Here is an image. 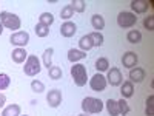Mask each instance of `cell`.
<instances>
[{
  "label": "cell",
  "instance_id": "29",
  "mask_svg": "<svg viewBox=\"0 0 154 116\" xmlns=\"http://www.w3.org/2000/svg\"><path fill=\"white\" fill-rule=\"evenodd\" d=\"M34 31H35L37 37H42L43 39V37H46L49 34V27H45V25H42V23H37Z\"/></svg>",
  "mask_w": 154,
  "mask_h": 116
},
{
  "label": "cell",
  "instance_id": "16",
  "mask_svg": "<svg viewBox=\"0 0 154 116\" xmlns=\"http://www.w3.org/2000/svg\"><path fill=\"white\" fill-rule=\"evenodd\" d=\"M148 3L143 2V0H133L131 2V9L134 11L133 14H143V12L148 11Z\"/></svg>",
  "mask_w": 154,
  "mask_h": 116
},
{
  "label": "cell",
  "instance_id": "10",
  "mask_svg": "<svg viewBox=\"0 0 154 116\" xmlns=\"http://www.w3.org/2000/svg\"><path fill=\"white\" fill-rule=\"evenodd\" d=\"M137 62H139V56L134 53V51H126V53L122 56V63L125 68H134L137 67Z\"/></svg>",
  "mask_w": 154,
  "mask_h": 116
},
{
  "label": "cell",
  "instance_id": "31",
  "mask_svg": "<svg viewBox=\"0 0 154 116\" xmlns=\"http://www.w3.org/2000/svg\"><path fill=\"white\" fill-rule=\"evenodd\" d=\"M117 104H119V113L122 114V116H126L128 113H130V105H128V102H126V99H119L117 101Z\"/></svg>",
  "mask_w": 154,
  "mask_h": 116
},
{
  "label": "cell",
  "instance_id": "1",
  "mask_svg": "<svg viewBox=\"0 0 154 116\" xmlns=\"http://www.w3.org/2000/svg\"><path fill=\"white\" fill-rule=\"evenodd\" d=\"M0 23L3 25V28H8L11 31H19L22 27V20L17 14H12L8 11H2L0 12Z\"/></svg>",
  "mask_w": 154,
  "mask_h": 116
},
{
  "label": "cell",
  "instance_id": "7",
  "mask_svg": "<svg viewBox=\"0 0 154 116\" xmlns=\"http://www.w3.org/2000/svg\"><path fill=\"white\" fill-rule=\"evenodd\" d=\"M105 77H106V82H108L111 87H119V85H122V82H123L122 71H120V68H117V67L108 68V73H106Z\"/></svg>",
  "mask_w": 154,
  "mask_h": 116
},
{
  "label": "cell",
  "instance_id": "33",
  "mask_svg": "<svg viewBox=\"0 0 154 116\" xmlns=\"http://www.w3.org/2000/svg\"><path fill=\"white\" fill-rule=\"evenodd\" d=\"M31 90H32L34 93H42V92H45V84L40 82L38 79H34L31 82Z\"/></svg>",
  "mask_w": 154,
  "mask_h": 116
},
{
  "label": "cell",
  "instance_id": "26",
  "mask_svg": "<svg viewBox=\"0 0 154 116\" xmlns=\"http://www.w3.org/2000/svg\"><path fill=\"white\" fill-rule=\"evenodd\" d=\"M38 23L45 25V27H51L54 23V16L51 12H42L40 17H38Z\"/></svg>",
  "mask_w": 154,
  "mask_h": 116
},
{
  "label": "cell",
  "instance_id": "23",
  "mask_svg": "<svg viewBox=\"0 0 154 116\" xmlns=\"http://www.w3.org/2000/svg\"><path fill=\"white\" fill-rule=\"evenodd\" d=\"M48 76H49V79H53V81H59L62 79V76H63V71L60 67H49L48 68Z\"/></svg>",
  "mask_w": 154,
  "mask_h": 116
},
{
  "label": "cell",
  "instance_id": "22",
  "mask_svg": "<svg viewBox=\"0 0 154 116\" xmlns=\"http://www.w3.org/2000/svg\"><path fill=\"white\" fill-rule=\"evenodd\" d=\"M89 39H91V42H93V47H102L103 45V34L102 33H97V31H93V33H89L88 34Z\"/></svg>",
  "mask_w": 154,
  "mask_h": 116
},
{
  "label": "cell",
  "instance_id": "30",
  "mask_svg": "<svg viewBox=\"0 0 154 116\" xmlns=\"http://www.w3.org/2000/svg\"><path fill=\"white\" fill-rule=\"evenodd\" d=\"M146 116H154V95H149L146 99V107H145Z\"/></svg>",
  "mask_w": 154,
  "mask_h": 116
},
{
  "label": "cell",
  "instance_id": "18",
  "mask_svg": "<svg viewBox=\"0 0 154 116\" xmlns=\"http://www.w3.org/2000/svg\"><path fill=\"white\" fill-rule=\"evenodd\" d=\"M91 25H93V28H94L97 33H100L102 30L105 28V19H103V16L94 14V16L91 17Z\"/></svg>",
  "mask_w": 154,
  "mask_h": 116
},
{
  "label": "cell",
  "instance_id": "14",
  "mask_svg": "<svg viewBox=\"0 0 154 116\" xmlns=\"http://www.w3.org/2000/svg\"><path fill=\"white\" fill-rule=\"evenodd\" d=\"M120 93H122V98H123V99L133 98V95H134V84L130 82V81L122 82V85H120Z\"/></svg>",
  "mask_w": 154,
  "mask_h": 116
},
{
  "label": "cell",
  "instance_id": "2",
  "mask_svg": "<svg viewBox=\"0 0 154 116\" xmlns=\"http://www.w3.org/2000/svg\"><path fill=\"white\" fill-rule=\"evenodd\" d=\"M71 77L77 87H85L88 82V71L83 63H72L71 67Z\"/></svg>",
  "mask_w": 154,
  "mask_h": 116
},
{
  "label": "cell",
  "instance_id": "11",
  "mask_svg": "<svg viewBox=\"0 0 154 116\" xmlns=\"http://www.w3.org/2000/svg\"><path fill=\"white\" fill-rule=\"evenodd\" d=\"M77 33V25L74 23V22H71V20H68V22H63L62 23V27H60V34L63 36V37H72L74 34Z\"/></svg>",
  "mask_w": 154,
  "mask_h": 116
},
{
  "label": "cell",
  "instance_id": "21",
  "mask_svg": "<svg viewBox=\"0 0 154 116\" xmlns=\"http://www.w3.org/2000/svg\"><path fill=\"white\" fill-rule=\"evenodd\" d=\"M53 54H54V48H46L45 51H43V57H42V60H43V65L46 67V68H49V67H53Z\"/></svg>",
  "mask_w": 154,
  "mask_h": 116
},
{
  "label": "cell",
  "instance_id": "19",
  "mask_svg": "<svg viewBox=\"0 0 154 116\" xmlns=\"http://www.w3.org/2000/svg\"><path fill=\"white\" fill-rule=\"evenodd\" d=\"M20 111L22 108L19 104H11L2 110V116H20Z\"/></svg>",
  "mask_w": 154,
  "mask_h": 116
},
{
  "label": "cell",
  "instance_id": "5",
  "mask_svg": "<svg viewBox=\"0 0 154 116\" xmlns=\"http://www.w3.org/2000/svg\"><path fill=\"white\" fill-rule=\"evenodd\" d=\"M136 23H137L136 14H133V12H130V11H122V12H119V16H117V25H119L120 28H123V30L133 28Z\"/></svg>",
  "mask_w": 154,
  "mask_h": 116
},
{
  "label": "cell",
  "instance_id": "20",
  "mask_svg": "<svg viewBox=\"0 0 154 116\" xmlns=\"http://www.w3.org/2000/svg\"><path fill=\"white\" fill-rule=\"evenodd\" d=\"M126 40L130 44H140L142 42V33L139 30H130L126 34Z\"/></svg>",
  "mask_w": 154,
  "mask_h": 116
},
{
  "label": "cell",
  "instance_id": "27",
  "mask_svg": "<svg viewBox=\"0 0 154 116\" xmlns=\"http://www.w3.org/2000/svg\"><path fill=\"white\" fill-rule=\"evenodd\" d=\"M72 16H74V9L71 8V5H65V6L62 8V11H60V17H62L63 20H66V22H68Z\"/></svg>",
  "mask_w": 154,
  "mask_h": 116
},
{
  "label": "cell",
  "instance_id": "17",
  "mask_svg": "<svg viewBox=\"0 0 154 116\" xmlns=\"http://www.w3.org/2000/svg\"><path fill=\"white\" fill-rule=\"evenodd\" d=\"M105 107H106V111H108L109 116H120L119 104H117V101H116V99H108L105 102Z\"/></svg>",
  "mask_w": 154,
  "mask_h": 116
},
{
  "label": "cell",
  "instance_id": "15",
  "mask_svg": "<svg viewBox=\"0 0 154 116\" xmlns=\"http://www.w3.org/2000/svg\"><path fill=\"white\" fill-rule=\"evenodd\" d=\"M85 57H86V53H85V51H82V50H75V48L68 50V60L72 62V63H77L79 60H82Z\"/></svg>",
  "mask_w": 154,
  "mask_h": 116
},
{
  "label": "cell",
  "instance_id": "35",
  "mask_svg": "<svg viewBox=\"0 0 154 116\" xmlns=\"http://www.w3.org/2000/svg\"><path fill=\"white\" fill-rule=\"evenodd\" d=\"M5 104H6V96L3 93H0V108H5Z\"/></svg>",
  "mask_w": 154,
  "mask_h": 116
},
{
  "label": "cell",
  "instance_id": "32",
  "mask_svg": "<svg viewBox=\"0 0 154 116\" xmlns=\"http://www.w3.org/2000/svg\"><path fill=\"white\" fill-rule=\"evenodd\" d=\"M11 84V77L6 74V73H0V92L6 90Z\"/></svg>",
  "mask_w": 154,
  "mask_h": 116
},
{
  "label": "cell",
  "instance_id": "13",
  "mask_svg": "<svg viewBox=\"0 0 154 116\" xmlns=\"http://www.w3.org/2000/svg\"><path fill=\"white\" fill-rule=\"evenodd\" d=\"M11 57H12V60H14L16 63H23L25 60H26V57H28V53H26L25 48H14L12 53H11Z\"/></svg>",
  "mask_w": 154,
  "mask_h": 116
},
{
  "label": "cell",
  "instance_id": "12",
  "mask_svg": "<svg viewBox=\"0 0 154 116\" xmlns=\"http://www.w3.org/2000/svg\"><path fill=\"white\" fill-rule=\"evenodd\" d=\"M145 70L140 68V67H134L130 70V82L133 84H140L143 79H145Z\"/></svg>",
  "mask_w": 154,
  "mask_h": 116
},
{
  "label": "cell",
  "instance_id": "37",
  "mask_svg": "<svg viewBox=\"0 0 154 116\" xmlns=\"http://www.w3.org/2000/svg\"><path fill=\"white\" fill-rule=\"evenodd\" d=\"M79 116H88V114H85V113H82V114H79Z\"/></svg>",
  "mask_w": 154,
  "mask_h": 116
},
{
  "label": "cell",
  "instance_id": "6",
  "mask_svg": "<svg viewBox=\"0 0 154 116\" xmlns=\"http://www.w3.org/2000/svg\"><path fill=\"white\" fill-rule=\"evenodd\" d=\"M9 42L17 48H25L29 44V34L26 31H16V33L11 34Z\"/></svg>",
  "mask_w": 154,
  "mask_h": 116
},
{
  "label": "cell",
  "instance_id": "9",
  "mask_svg": "<svg viewBox=\"0 0 154 116\" xmlns=\"http://www.w3.org/2000/svg\"><path fill=\"white\" fill-rule=\"evenodd\" d=\"M46 102L49 107L53 108H57L60 104H62V92H59V90H49L48 95H46Z\"/></svg>",
  "mask_w": 154,
  "mask_h": 116
},
{
  "label": "cell",
  "instance_id": "4",
  "mask_svg": "<svg viewBox=\"0 0 154 116\" xmlns=\"http://www.w3.org/2000/svg\"><path fill=\"white\" fill-rule=\"evenodd\" d=\"M23 71L26 76L29 77H34L37 76L38 73L42 71V65H40V59H38L37 56L34 54H29L26 57V60H25V67H23Z\"/></svg>",
  "mask_w": 154,
  "mask_h": 116
},
{
  "label": "cell",
  "instance_id": "3",
  "mask_svg": "<svg viewBox=\"0 0 154 116\" xmlns=\"http://www.w3.org/2000/svg\"><path fill=\"white\" fill-rule=\"evenodd\" d=\"M103 107H105V104L97 98L88 96L82 101V110H83L85 114H97L103 110Z\"/></svg>",
  "mask_w": 154,
  "mask_h": 116
},
{
  "label": "cell",
  "instance_id": "25",
  "mask_svg": "<svg viewBox=\"0 0 154 116\" xmlns=\"http://www.w3.org/2000/svg\"><path fill=\"white\" fill-rule=\"evenodd\" d=\"M108 68H109V60H108L106 57H99V59L96 60V70H97L99 73L108 71Z\"/></svg>",
  "mask_w": 154,
  "mask_h": 116
},
{
  "label": "cell",
  "instance_id": "28",
  "mask_svg": "<svg viewBox=\"0 0 154 116\" xmlns=\"http://www.w3.org/2000/svg\"><path fill=\"white\" fill-rule=\"evenodd\" d=\"M69 5L74 9V12H83L85 8H86V2H85V0H72Z\"/></svg>",
  "mask_w": 154,
  "mask_h": 116
},
{
  "label": "cell",
  "instance_id": "36",
  "mask_svg": "<svg viewBox=\"0 0 154 116\" xmlns=\"http://www.w3.org/2000/svg\"><path fill=\"white\" fill-rule=\"evenodd\" d=\"M2 34H3V25L0 23V36H2Z\"/></svg>",
  "mask_w": 154,
  "mask_h": 116
},
{
  "label": "cell",
  "instance_id": "8",
  "mask_svg": "<svg viewBox=\"0 0 154 116\" xmlns=\"http://www.w3.org/2000/svg\"><path fill=\"white\" fill-rule=\"evenodd\" d=\"M106 85H108L106 77L102 73H96L91 79H89V87H91L93 92H105Z\"/></svg>",
  "mask_w": 154,
  "mask_h": 116
},
{
  "label": "cell",
  "instance_id": "24",
  "mask_svg": "<svg viewBox=\"0 0 154 116\" xmlns=\"http://www.w3.org/2000/svg\"><path fill=\"white\" fill-rule=\"evenodd\" d=\"M79 47H80V50L82 51H89L93 48V42H91V39H89V36L88 34H85V36H82L80 37V40H79Z\"/></svg>",
  "mask_w": 154,
  "mask_h": 116
},
{
  "label": "cell",
  "instance_id": "38",
  "mask_svg": "<svg viewBox=\"0 0 154 116\" xmlns=\"http://www.w3.org/2000/svg\"><path fill=\"white\" fill-rule=\"evenodd\" d=\"M20 116H29V114H20Z\"/></svg>",
  "mask_w": 154,
  "mask_h": 116
},
{
  "label": "cell",
  "instance_id": "34",
  "mask_svg": "<svg viewBox=\"0 0 154 116\" xmlns=\"http://www.w3.org/2000/svg\"><path fill=\"white\" fill-rule=\"evenodd\" d=\"M143 27L148 31H154V16H148L143 19Z\"/></svg>",
  "mask_w": 154,
  "mask_h": 116
}]
</instances>
